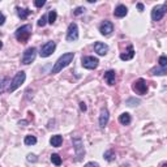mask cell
I'll return each instance as SVG.
<instances>
[{"instance_id":"obj_1","label":"cell","mask_w":167,"mask_h":167,"mask_svg":"<svg viewBox=\"0 0 167 167\" xmlns=\"http://www.w3.org/2000/svg\"><path fill=\"white\" fill-rule=\"evenodd\" d=\"M73 58H75V52H65L58 59V61L54 64L51 73L52 75H56L60 71H63V68H65L67 65H69V63H72Z\"/></svg>"},{"instance_id":"obj_2","label":"cell","mask_w":167,"mask_h":167,"mask_svg":"<svg viewBox=\"0 0 167 167\" xmlns=\"http://www.w3.org/2000/svg\"><path fill=\"white\" fill-rule=\"evenodd\" d=\"M30 35H32V25H24L21 28H18L15 33L16 39L21 43H26Z\"/></svg>"},{"instance_id":"obj_3","label":"cell","mask_w":167,"mask_h":167,"mask_svg":"<svg viewBox=\"0 0 167 167\" xmlns=\"http://www.w3.org/2000/svg\"><path fill=\"white\" fill-rule=\"evenodd\" d=\"M25 80H26V73H25V72H24V71L17 72L16 76L13 77V80L11 81V85H9L8 91H9V93H13L15 90H17L24 82H25Z\"/></svg>"},{"instance_id":"obj_4","label":"cell","mask_w":167,"mask_h":167,"mask_svg":"<svg viewBox=\"0 0 167 167\" xmlns=\"http://www.w3.org/2000/svg\"><path fill=\"white\" fill-rule=\"evenodd\" d=\"M72 142H73V147H75V152H76V160L80 162L84 156H85V149H84V142H82V138L80 136H76V137L72 138Z\"/></svg>"},{"instance_id":"obj_5","label":"cell","mask_w":167,"mask_h":167,"mask_svg":"<svg viewBox=\"0 0 167 167\" xmlns=\"http://www.w3.org/2000/svg\"><path fill=\"white\" fill-rule=\"evenodd\" d=\"M35 56H37V48L35 47H29L25 50V52L22 54V58H21V63L22 64H32L33 61L35 60Z\"/></svg>"},{"instance_id":"obj_6","label":"cell","mask_w":167,"mask_h":167,"mask_svg":"<svg viewBox=\"0 0 167 167\" xmlns=\"http://www.w3.org/2000/svg\"><path fill=\"white\" fill-rule=\"evenodd\" d=\"M55 48H56V43H55L54 41L46 42L45 45L41 47V52H39V55H41L42 58H48V56H51V55L54 54Z\"/></svg>"},{"instance_id":"obj_7","label":"cell","mask_w":167,"mask_h":167,"mask_svg":"<svg viewBox=\"0 0 167 167\" xmlns=\"http://www.w3.org/2000/svg\"><path fill=\"white\" fill-rule=\"evenodd\" d=\"M166 12H167V3H165L163 5H157V7H154L152 11V20L153 21L162 20V17L165 16Z\"/></svg>"},{"instance_id":"obj_8","label":"cell","mask_w":167,"mask_h":167,"mask_svg":"<svg viewBox=\"0 0 167 167\" xmlns=\"http://www.w3.org/2000/svg\"><path fill=\"white\" fill-rule=\"evenodd\" d=\"M81 64L86 69H95L98 64H99V60L95 56H84L81 60Z\"/></svg>"},{"instance_id":"obj_9","label":"cell","mask_w":167,"mask_h":167,"mask_svg":"<svg viewBox=\"0 0 167 167\" xmlns=\"http://www.w3.org/2000/svg\"><path fill=\"white\" fill-rule=\"evenodd\" d=\"M77 39H78V26H77V24L72 22V24H69L68 30H67V41L75 42Z\"/></svg>"},{"instance_id":"obj_10","label":"cell","mask_w":167,"mask_h":167,"mask_svg":"<svg viewBox=\"0 0 167 167\" xmlns=\"http://www.w3.org/2000/svg\"><path fill=\"white\" fill-rule=\"evenodd\" d=\"M132 89L137 93V94L140 95H144L147 93V85L145 82V80L144 78H138L137 81H134L133 85H132Z\"/></svg>"},{"instance_id":"obj_11","label":"cell","mask_w":167,"mask_h":167,"mask_svg":"<svg viewBox=\"0 0 167 167\" xmlns=\"http://www.w3.org/2000/svg\"><path fill=\"white\" fill-rule=\"evenodd\" d=\"M99 32L102 35H110L111 33L114 32V25H112V22L111 21H103L101 24V26H99Z\"/></svg>"},{"instance_id":"obj_12","label":"cell","mask_w":167,"mask_h":167,"mask_svg":"<svg viewBox=\"0 0 167 167\" xmlns=\"http://www.w3.org/2000/svg\"><path fill=\"white\" fill-rule=\"evenodd\" d=\"M108 120H110V114H108V110L107 108H102L101 110V115H99V127L104 128L108 124Z\"/></svg>"},{"instance_id":"obj_13","label":"cell","mask_w":167,"mask_h":167,"mask_svg":"<svg viewBox=\"0 0 167 167\" xmlns=\"http://www.w3.org/2000/svg\"><path fill=\"white\" fill-rule=\"evenodd\" d=\"M94 51H95L98 55H101V56H104V55L107 54V51H108V46L106 45V43L97 42L95 45H94Z\"/></svg>"},{"instance_id":"obj_14","label":"cell","mask_w":167,"mask_h":167,"mask_svg":"<svg viewBox=\"0 0 167 167\" xmlns=\"http://www.w3.org/2000/svg\"><path fill=\"white\" fill-rule=\"evenodd\" d=\"M127 13H128V9H127L125 5H123V4L117 5V7L115 8V11H114V15H115V17H119V18H121V17L127 16Z\"/></svg>"},{"instance_id":"obj_15","label":"cell","mask_w":167,"mask_h":167,"mask_svg":"<svg viewBox=\"0 0 167 167\" xmlns=\"http://www.w3.org/2000/svg\"><path fill=\"white\" fill-rule=\"evenodd\" d=\"M103 77H104V81H106L110 86L115 84V77H116L115 71H111V69H110V71H107V72H104Z\"/></svg>"},{"instance_id":"obj_16","label":"cell","mask_w":167,"mask_h":167,"mask_svg":"<svg viewBox=\"0 0 167 167\" xmlns=\"http://www.w3.org/2000/svg\"><path fill=\"white\" fill-rule=\"evenodd\" d=\"M9 85H11V80L8 77H4V78L0 80V94H3L4 91L8 90Z\"/></svg>"},{"instance_id":"obj_17","label":"cell","mask_w":167,"mask_h":167,"mask_svg":"<svg viewBox=\"0 0 167 167\" xmlns=\"http://www.w3.org/2000/svg\"><path fill=\"white\" fill-rule=\"evenodd\" d=\"M131 121H132V117H131V115H129L128 112H123L119 116V123H120V124H123V125L131 124Z\"/></svg>"},{"instance_id":"obj_18","label":"cell","mask_w":167,"mask_h":167,"mask_svg":"<svg viewBox=\"0 0 167 167\" xmlns=\"http://www.w3.org/2000/svg\"><path fill=\"white\" fill-rule=\"evenodd\" d=\"M134 56V50L133 46H128V51L125 54H120V59L121 60H131Z\"/></svg>"},{"instance_id":"obj_19","label":"cell","mask_w":167,"mask_h":167,"mask_svg":"<svg viewBox=\"0 0 167 167\" xmlns=\"http://www.w3.org/2000/svg\"><path fill=\"white\" fill-rule=\"evenodd\" d=\"M61 142H63V137H61L60 134H55L50 138V144L54 146V147H59L61 145Z\"/></svg>"},{"instance_id":"obj_20","label":"cell","mask_w":167,"mask_h":167,"mask_svg":"<svg viewBox=\"0 0 167 167\" xmlns=\"http://www.w3.org/2000/svg\"><path fill=\"white\" fill-rule=\"evenodd\" d=\"M17 15L21 20H26L28 16L30 15V9L28 8H17Z\"/></svg>"},{"instance_id":"obj_21","label":"cell","mask_w":167,"mask_h":167,"mask_svg":"<svg viewBox=\"0 0 167 167\" xmlns=\"http://www.w3.org/2000/svg\"><path fill=\"white\" fill-rule=\"evenodd\" d=\"M152 75H156V76H163L167 73V68H162V67H159V68H153V69L150 71Z\"/></svg>"},{"instance_id":"obj_22","label":"cell","mask_w":167,"mask_h":167,"mask_svg":"<svg viewBox=\"0 0 167 167\" xmlns=\"http://www.w3.org/2000/svg\"><path fill=\"white\" fill-rule=\"evenodd\" d=\"M24 142H25V145H35L37 144V137L35 136H32V134H29L25 137V140H24Z\"/></svg>"},{"instance_id":"obj_23","label":"cell","mask_w":167,"mask_h":167,"mask_svg":"<svg viewBox=\"0 0 167 167\" xmlns=\"http://www.w3.org/2000/svg\"><path fill=\"white\" fill-rule=\"evenodd\" d=\"M103 158L106 159V160H108V162H112V160L115 159V153H114V150H107V152H104Z\"/></svg>"},{"instance_id":"obj_24","label":"cell","mask_w":167,"mask_h":167,"mask_svg":"<svg viewBox=\"0 0 167 167\" xmlns=\"http://www.w3.org/2000/svg\"><path fill=\"white\" fill-rule=\"evenodd\" d=\"M48 24H51V25H52V24L55 22V21H56V17H58V13H56V12H55V11H50V12H48Z\"/></svg>"},{"instance_id":"obj_25","label":"cell","mask_w":167,"mask_h":167,"mask_svg":"<svg viewBox=\"0 0 167 167\" xmlns=\"http://www.w3.org/2000/svg\"><path fill=\"white\" fill-rule=\"evenodd\" d=\"M51 162L55 166H60L61 165V158H60L59 154H51Z\"/></svg>"},{"instance_id":"obj_26","label":"cell","mask_w":167,"mask_h":167,"mask_svg":"<svg viewBox=\"0 0 167 167\" xmlns=\"http://www.w3.org/2000/svg\"><path fill=\"white\" fill-rule=\"evenodd\" d=\"M125 103L128 104V106L133 107V106H137V104H140V99H136V98H129V99H127Z\"/></svg>"},{"instance_id":"obj_27","label":"cell","mask_w":167,"mask_h":167,"mask_svg":"<svg viewBox=\"0 0 167 167\" xmlns=\"http://www.w3.org/2000/svg\"><path fill=\"white\" fill-rule=\"evenodd\" d=\"M159 65L162 68H166L167 67V58L165 56V55H162V56L159 58Z\"/></svg>"},{"instance_id":"obj_28","label":"cell","mask_w":167,"mask_h":167,"mask_svg":"<svg viewBox=\"0 0 167 167\" xmlns=\"http://www.w3.org/2000/svg\"><path fill=\"white\" fill-rule=\"evenodd\" d=\"M46 24H47V16L43 15V16L39 18V21H38V26H45Z\"/></svg>"},{"instance_id":"obj_29","label":"cell","mask_w":167,"mask_h":167,"mask_svg":"<svg viewBox=\"0 0 167 167\" xmlns=\"http://www.w3.org/2000/svg\"><path fill=\"white\" fill-rule=\"evenodd\" d=\"M85 11H86V9H85L84 7H77L75 11H73V15H75V16H80V15H82Z\"/></svg>"},{"instance_id":"obj_30","label":"cell","mask_w":167,"mask_h":167,"mask_svg":"<svg viewBox=\"0 0 167 167\" xmlns=\"http://www.w3.org/2000/svg\"><path fill=\"white\" fill-rule=\"evenodd\" d=\"M45 4H46L45 0H35V2H34V5H35L37 8H41V7H43V5H45Z\"/></svg>"},{"instance_id":"obj_31","label":"cell","mask_w":167,"mask_h":167,"mask_svg":"<svg viewBox=\"0 0 167 167\" xmlns=\"http://www.w3.org/2000/svg\"><path fill=\"white\" fill-rule=\"evenodd\" d=\"M84 167H99V165L95 163V162H89V163H86Z\"/></svg>"},{"instance_id":"obj_32","label":"cell","mask_w":167,"mask_h":167,"mask_svg":"<svg viewBox=\"0 0 167 167\" xmlns=\"http://www.w3.org/2000/svg\"><path fill=\"white\" fill-rule=\"evenodd\" d=\"M4 22H5V16L2 13V12H0V26L4 25Z\"/></svg>"},{"instance_id":"obj_33","label":"cell","mask_w":167,"mask_h":167,"mask_svg":"<svg viewBox=\"0 0 167 167\" xmlns=\"http://www.w3.org/2000/svg\"><path fill=\"white\" fill-rule=\"evenodd\" d=\"M28 160H32V162H35L37 158H35L34 154H29V156H28Z\"/></svg>"},{"instance_id":"obj_34","label":"cell","mask_w":167,"mask_h":167,"mask_svg":"<svg viewBox=\"0 0 167 167\" xmlns=\"http://www.w3.org/2000/svg\"><path fill=\"white\" fill-rule=\"evenodd\" d=\"M80 108H81V111H86V110H88V107H86V104L84 102L80 103Z\"/></svg>"},{"instance_id":"obj_35","label":"cell","mask_w":167,"mask_h":167,"mask_svg":"<svg viewBox=\"0 0 167 167\" xmlns=\"http://www.w3.org/2000/svg\"><path fill=\"white\" fill-rule=\"evenodd\" d=\"M137 8H138L140 12H142V11H144V5H142L141 3H138V4H137Z\"/></svg>"},{"instance_id":"obj_36","label":"cell","mask_w":167,"mask_h":167,"mask_svg":"<svg viewBox=\"0 0 167 167\" xmlns=\"http://www.w3.org/2000/svg\"><path fill=\"white\" fill-rule=\"evenodd\" d=\"M26 124H28V121H26V120H22V121H18V125H22V127H24V125H26Z\"/></svg>"},{"instance_id":"obj_37","label":"cell","mask_w":167,"mask_h":167,"mask_svg":"<svg viewBox=\"0 0 167 167\" xmlns=\"http://www.w3.org/2000/svg\"><path fill=\"white\" fill-rule=\"evenodd\" d=\"M2 48H3V42L0 41V50H2Z\"/></svg>"},{"instance_id":"obj_38","label":"cell","mask_w":167,"mask_h":167,"mask_svg":"<svg viewBox=\"0 0 167 167\" xmlns=\"http://www.w3.org/2000/svg\"><path fill=\"white\" fill-rule=\"evenodd\" d=\"M162 167H167V163H163V165H162Z\"/></svg>"}]
</instances>
